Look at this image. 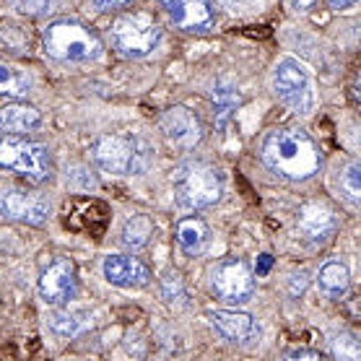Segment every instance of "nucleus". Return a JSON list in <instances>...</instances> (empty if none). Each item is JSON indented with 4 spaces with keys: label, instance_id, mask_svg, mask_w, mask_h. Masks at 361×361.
<instances>
[{
    "label": "nucleus",
    "instance_id": "1",
    "mask_svg": "<svg viewBox=\"0 0 361 361\" xmlns=\"http://www.w3.org/2000/svg\"><path fill=\"white\" fill-rule=\"evenodd\" d=\"M263 161L283 180L304 182L312 174H317L322 164V154L304 130L279 128L265 135Z\"/></svg>",
    "mask_w": 361,
    "mask_h": 361
},
{
    "label": "nucleus",
    "instance_id": "2",
    "mask_svg": "<svg viewBox=\"0 0 361 361\" xmlns=\"http://www.w3.org/2000/svg\"><path fill=\"white\" fill-rule=\"evenodd\" d=\"M42 39H44V49L49 58L60 63H89L102 55V39L89 26H83L81 21H71V18L49 24Z\"/></svg>",
    "mask_w": 361,
    "mask_h": 361
},
{
    "label": "nucleus",
    "instance_id": "3",
    "mask_svg": "<svg viewBox=\"0 0 361 361\" xmlns=\"http://www.w3.org/2000/svg\"><path fill=\"white\" fill-rule=\"evenodd\" d=\"M154 151L138 135H104L94 143V161L112 174H140L151 166Z\"/></svg>",
    "mask_w": 361,
    "mask_h": 361
},
{
    "label": "nucleus",
    "instance_id": "4",
    "mask_svg": "<svg viewBox=\"0 0 361 361\" xmlns=\"http://www.w3.org/2000/svg\"><path fill=\"white\" fill-rule=\"evenodd\" d=\"M224 180L219 169L211 164H185L174 177V195L182 208L190 211H200V208H211L221 200Z\"/></svg>",
    "mask_w": 361,
    "mask_h": 361
},
{
    "label": "nucleus",
    "instance_id": "5",
    "mask_svg": "<svg viewBox=\"0 0 361 361\" xmlns=\"http://www.w3.org/2000/svg\"><path fill=\"white\" fill-rule=\"evenodd\" d=\"M0 166L21 174L29 182H44L52 172V157L37 140L8 133L6 138H0Z\"/></svg>",
    "mask_w": 361,
    "mask_h": 361
},
{
    "label": "nucleus",
    "instance_id": "6",
    "mask_svg": "<svg viewBox=\"0 0 361 361\" xmlns=\"http://www.w3.org/2000/svg\"><path fill=\"white\" fill-rule=\"evenodd\" d=\"M161 39V29L146 13H123L112 21V42L125 58H148Z\"/></svg>",
    "mask_w": 361,
    "mask_h": 361
},
{
    "label": "nucleus",
    "instance_id": "7",
    "mask_svg": "<svg viewBox=\"0 0 361 361\" xmlns=\"http://www.w3.org/2000/svg\"><path fill=\"white\" fill-rule=\"evenodd\" d=\"M273 89L288 109L299 115L310 112L312 107V81L307 68L294 58H283L273 71Z\"/></svg>",
    "mask_w": 361,
    "mask_h": 361
},
{
    "label": "nucleus",
    "instance_id": "8",
    "mask_svg": "<svg viewBox=\"0 0 361 361\" xmlns=\"http://www.w3.org/2000/svg\"><path fill=\"white\" fill-rule=\"evenodd\" d=\"M211 286H214V294L221 302L245 304L255 291V279L245 260L229 257V260H221L214 268V273H211Z\"/></svg>",
    "mask_w": 361,
    "mask_h": 361
},
{
    "label": "nucleus",
    "instance_id": "9",
    "mask_svg": "<svg viewBox=\"0 0 361 361\" xmlns=\"http://www.w3.org/2000/svg\"><path fill=\"white\" fill-rule=\"evenodd\" d=\"M0 214L11 219V221L21 224H39L47 221L49 216V200L39 192H29V190L8 188L0 192Z\"/></svg>",
    "mask_w": 361,
    "mask_h": 361
},
{
    "label": "nucleus",
    "instance_id": "10",
    "mask_svg": "<svg viewBox=\"0 0 361 361\" xmlns=\"http://www.w3.org/2000/svg\"><path fill=\"white\" fill-rule=\"evenodd\" d=\"M39 294L47 304H66L78 294V279H75V265L68 257H58L42 273Z\"/></svg>",
    "mask_w": 361,
    "mask_h": 361
},
{
    "label": "nucleus",
    "instance_id": "11",
    "mask_svg": "<svg viewBox=\"0 0 361 361\" xmlns=\"http://www.w3.org/2000/svg\"><path fill=\"white\" fill-rule=\"evenodd\" d=\"M166 16L185 32H211L216 24V13L208 0H161Z\"/></svg>",
    "mask_w": 361,
    "mask_h": 361
},
{
    "label": "nucleus",
    "instance_id": "12",
    "mask_svg": "<svg viewBox=\"0 0 361 361\" xmlns=\"http://www.w3.org/2000/svg\"><path fill=\"white\" fill-rule=\"evenodd\" d=\"M159 128L166 135V140H172L180 148H192L203 140V125L195 117V112H190L188 107L166 109L159 117Z\"/></svg>",
    "mask_w": 361,
    "mask_h": 361
},
{
    "label": "nucleus",
    "instance_id": "13",
    "mask_svg": "<svg viewBox=\"0 0 361 361\" xmlns=\"http://www.w3.org/2000/svg\"><path fill=\"white\" fill-rule=\"evenodd\" d=\"M104 279L112 286L138 288V286H146L148 281H151V271L140 263L138 257H130V255H109V257H104Z\"/></svg>",
    "mask_w": 361,
    "mask_h": 361
},
{
    "label": "nucleus",
    "instance_id": "14",
    "mask_svg": "<svg viewBox=\"0 0 361 361\" xmlns=\"http://www.w3.org/2000/svg\"><path fill=\"white\" fill-rule=\"evenodd\" d=\"M208 320H211V325H214L226 341H231V343H247V341H252V338L260 333L257 322L247 312L216 310V312H208Z\"/></svg>",
    "mask_w": 361,
    "mask_h": 361
},
{
    "label": "nucleus",
    "instance_id": "15",
    "mask_svg": "<svg viewBox=\"0 0 361 361\" xmlns=\"http://www.w3.org/2000/svg\"><path fill=\"white\" fill-rule=\"evenodd\" d=\"M296 226L304 237L310 239H325L336 231V216L328 205L322 203H304L296 216Z\"/></svg>",
    "mask_w": 361,
    "mask_h": 361
},
{
    "label": "nucleus",
    "instance_id": "16",
    "mask_svg": "<svg viewBox=\"0 0 361 361\" xmlns=\"http://www.w3.org/2000/svg\"><path fill=\"white\" fill-rule=\"evenodd\" d=\"M42 128V115L39 109L29 107V104H8V107L0 109V130L6 133H32Z\"/></svg>",
    "mask_w": 361,
    "mask_h": 361
},
{
    "label": "nucleus",
    "instance_id": "17",
    "mask_svg": "<svg viewBox=\"0 0 361 361\" xmlns=\"http://www.w3.org/2000/svg\"><path fill=\"white\" fill-rule=\"evenodd\" d=\"M174 234H177V245L188 255L203 252V247L208 245V226L200 219H180Z\"/></svg>",
    "mask_w": 361,
    "mask_h": 361
},
{
    "label": "nucleus",
    "instance_id": "18",
    "mask_svg": "<svg viewBox=\"0 0 361 361\" xmlns=\"http://www.w3.org/2000/svg\"><path fill=\"white\" fill-rule=\"evenodd\" d=\"M317 283H320L322 294L330 296V299H341V296L348 291V268L343 263H328L320 268V276H317Z\"/></svg>",
    "mask_w": 361,
    "mask_h": 361
},
{
    "label": "nucleus",
    "instance_id": "19",
    "mask_svg": "<svg viewBox=\"0 0 361 361\" xmlns=\"http://www.w3.org/2000/svg\"><path fill=\"white\" fill-rule=\"evenodd\" d=\"M154 237V221H151V216L146 214H138V216H130L123 226V245L130 247V250H140V247H146Z\"/></svg>",
    "mask_w": 361,
    "mask_h": 361
},
{
    "label": "nucleus",
    "instance_id": "20",
    "mask_svg": "<svg viewBox=\"0 0 361 361\" xmlns=\"http://www.w3.org/2000/svg\"><path fill=\"white\" fill-rule=\"evenodd\" d=\"M211 102H214V109H216V125L224 128L226 120L231 117V112L239 107V91L229 81H219L216 89L211 91Z\"/></svg>",
    "mask_w": 361,
    "mask_h": 361
},
{
    "label": "nucleus",
    "instance_id": "21",
    "mask_svg": "<svg viewBox=\"0 0 361 361\" xmlns=\"http://www.w3.org/2000/svg\"><path fill=\"white\" fill-rule=\"evenodd\" d=\"M32 89V75L0 60V97H24Z\"/></svg>",
    "mask_w": 361,
    "mask_h": 361
},
{
    "label": "nucleus",
    "instance_id": "22",
    "mask_svg": "<svg viewBox=\"0 0 361 361\" xmlns=\"http://www.w3.org/2000/svg\"><path fill=\"white\" fill-rule=\"evenodd\" d=\"M330 345H333V356L341 361H356L361 356V345L356 341V336H351V333H338V336H333Z\"/></svg>",
    "mask_w": 361,
    "mask_h": 361
},
{
    "label": "nucleus",
    "instance_id": "23",
    "mask_svg": "<svg viewBox=\"0 0 361 361\" xmlns=\"http://www.w3.org/2000/svg\"><path fill=\"white\" fill-rule=\"evenodd\" d=\"M341 190H343V195L351 200V203H359L361 197V166L356 161L345 166L343 174H341Z\"/></svg>",
    "mask_w": 361,
    "mask_h": 361
},
{
    "label": "nucleus",
    "instance_id": "24",
    "mask_svg": "<svg viewBox=\"0 0 361 361\" xmlns=\"http://www.w3.org/2000/svg\"><path fill=\"white\" fill-rule=\"evenodd\" d=\"M58 0H13V8L24 16H44L49 11H55Z\"/></svg>",
    "mask_w": 361,
    "mask_h": 361
},
{
    "label": "nucleus",
    "instance_id": "25",
    "mask_svg": "<svg viewBox=\"0 0 361 361\" xmlns=\"http://www.w3.org/2000/svg\"><path fill=\"white\" fill-rule=\"evenodd\" d=\"M49 328L60 333V336H73L78 330V320L75 317H68V314H52L49 317Z\"/></svg>",
    "mask_w": 361,
    "mask_h": 361
},
{
    "label": "nucleus",
    "instance_id": "26",
    "mask_svg": "<svg viewBox=\"0 0 361 361\" xmlns=\"http://www.w3.org/2000/svg\"><path fill=\"white\" fill-rule=\"evenodd\" d=\"M286 359H312V361H320V351H310V348H288L286 351Z\"/></svg>",
    "mask_w": 361,
    "mask_h": 361
},
{
    "label": "nucleus",
    "instance_id": "27",
    "mask_svg": "<svg viewBox=\"0 0 361 361\" xmlns=\"http://www.w3.org/2000/svg\"><path fill=\"white\" fill-rule=\"evenodd\" d=\"M99 11H115V8H125V6H130L133 0H91Z\"/></svg>",
    "mask_w": 361,
    "mask_h": 361
},
{
    "label": "nucleus",
    "instance_id": "28",
    "mask_svg": "<svg viewBox=\"0 0 361 361\" xmlns=\"http://www.w3.org/2000/svg\"><path fill=\"white\" fill-rule=\"evenodd\" d=\"M271 265H273L271 255H260V257H257V276H265V273L271 271Z\"/></svg>",
    "mask_w": 361,
    "mask_h": 361
},
{
    "label": "nucleus",
    "instance_id": "29",
    "mask_svg": "<svg viewBox=\"0 0 361 361\" xmlns=\"http://www.w3.org/2000/svg\"><path fill=\"white\" fill-rule=\"evenodd\" d=\"M356 0H328V6L330 8H336V11H345V8H351Z\"/></svg>",
    "mask_w": 361,
    "mask_h": 361
},
{
    "label": "nucleus",
    "instance_id": "30",
    "mask_svg": "<svg viewBox=\"0 0 361 361\" xmlns=\"http://www.w3.org/2000/svg\"><path fill=\"white\" fill-rule=\"evenodd\" d=\"M291 6L299 11H307V8H312L314 6V0H291Z\"/></svg>",
    "mask_w": 361,
    "mask_h": 361
}]
</instances>
